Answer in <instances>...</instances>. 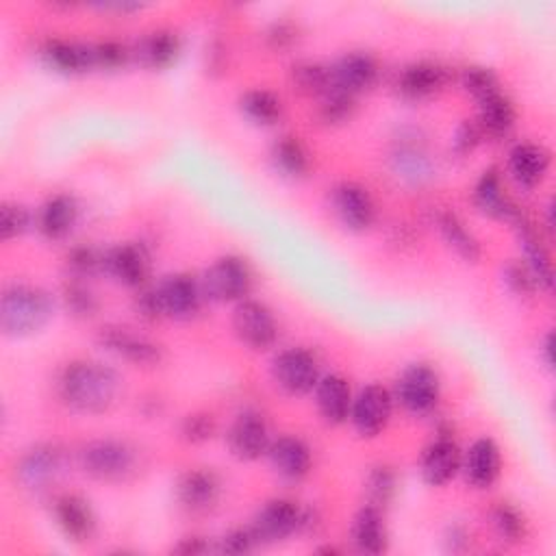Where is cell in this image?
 Segmentation results:
<instances>
[{
	"mask_svg": "<svg viewBox=\"0 0 556 556\" xmlns=\"http://www.w3.org/2000/svg\"><path fill=\"white\" fill-rule=\"evenodd\" d=\"M59 397L65 406L83 415H100L115 406L122 380L117 371L98 361H72L56 380Z\"/></svg>",
	"mask_w": 556,
	"mask_h": 556,
	"instance_id": "6da1fadb",
	"label": "cell"
},
{
	"mask_svg": "<svg viewBox=\"0 0 556 556\" xmlns=\"http://www.w3.org/2000/svg\"><path fill=\"white\" fill-rule=\"evenodd\" d=\"M54 313L50 293L41 287L13 282L0 300V328L7 337L22 339L39 332Z\"/></svg>",
	"mask_w": 556,
	"mask_h": 556,
	"instance_id": "7a4b0ae2",
	"label": "cell"
},
{
	"mask_svg": "<svg viewBox=\"0 0 556 556\" xmlns=\"http://www.w3.org/2000/svg\"><path fill=\"white\" fill-rule=\"evenodd\" d=\"M139 465L137 450L115 437H104L89 441L80 450V467L87 476L100 482H126L135 476Z\"/></svg>",
	"mask_w": 556,
	"mask_h": 556,
	"instance_id": "3957f363",
	"label": "cell"
},
{
	"mask_svg": "<svg viewBox=\"0 0 556 556\" xmlns=\"http://www.w3.org/2000/svg\"><path fill=\"white\" fill-rule=\"evenodd\" d=\"M200 285L213 302H241L252 287V271L241 256L226 254L206 267Z\"/></svg>",
	"mask_w": 556,
	"mask_h": 556,
	"instance_id": "277c9868",
	"label": "cell"
},
{
	"mask_svg": "<svg viewBox=\"0 0 556 556\" xmlns=\"http://www.w3.org/2000/svg\"><path fill=\"white\" fill-rule=\"evenodd\" d=\"M98 343L106 352L132 363L135 367H156L165 356L163 348L156 341H152L143 332H139L130 326H122V324L102 326L98 330Z\"/></svg>",
	"mask_w": 556,
	"mask_h": 556,
	"instance_id": "5b68a950",
	"label": "cell"
},
{
	"mask_svg": "<svg viewBox=\"0 0 556 556\" xmlns=\"http://www.w3.org/2000/svg\"><path fill=\"white\" fill-rule=\"evenodd\" d=\"M441 395V380L439 374L426 363L408 365L397 382H395V397L402 408L410 415H428L434 410Z\"/></svg>",
	"mask_w": 556,
	"mask_h": 556,
	"instance_id": "8992f818",
	"label": "cell"
},
{
	"mask_svg": "<svg viewBox=\"0 0 556 556\" xmlns=\"http://www.w3.org/2000/svg\"><path fill=\"white\" fill-rule=\"evenodd\" d=\"M271 378L289 395H306L319 382V363L304 348H287L271 361Z\"/></svg>",
	"mask_w": 556,
	"mask_h": 556,
	"instance_id": "52a82bcc",
	"label": "cell"
},
{
	"mask_svg": "<svg viewBox=\"0 0 556 556\" xmlns=\"http://www.w3.org/2000/svg\"><path fill=\"white\" fill-rule=\"evenodd\" d=\"M304 519L306 510H302L295 502L291 500H269L265 502L258 513L254 515V521L250 530L254 532L256 543H280L289 539L291 534L304 530Z\"/></svg>",
	"mask_w": 556,
	"mask_h": 556,
	"instance_id": "ba28073f",
	"label": "cell"
},
{
	"mask_svg": "<svg viewBox=\"0 0 556 556\" xmlns=\"http://www.w3.org/2000/svg\"><path fill=\"white\" fill-rule=\"evenodd\" d=\"M232 332L250 350H269L278 337L271 311L258 300H241L232 311Z\"/></svg>",
	"mask_w": 556,
	"mask_h": 556,
	"instance_id": "9c48e42d",
	"label": "cell"
},
{
	"mask_svg": "<svg viewBox=\"0 0 556 556\" xmlns=\"http://www.w3.org/2000/svg\"><path fill=\"white\" fill-rule=\"evenodd\" d=\"M159 306L163 317L172 319H191L200 313L204 291L200 280H195L189 274H172L165 276L156 287H154Z\"/></svg>",
	"mask_w": 556,
	"mask_h": 556,
	"instance_id": "30bf717a",
	"label": "cell"
},
{
	"mask_svg": "<svg viewBox=\"0 0 556 556\" xmlns=\"http://www.w3.org/2000/svg\"><path fill=\"white\" fill-rule=\"evenodd\" d=\"M391 410H393V397L389 393V389H384L382 384H367L363 387L356 397H352V408H350V421L354 426V430L365 437H378L389 419H391Z\"/></svg>",
	"mask_w": 556,
	"mask_h": 556,
	"instance_id": "8fae6325",
	"label": "cell"
},
{
	"mask_svg": "<svg viewBox=\"0 0 556 556\" xmlns=\"http://www.w3.org/2000/svg\"><path fill=\"white\" fill-rule=\"evenodd\" d=\"M330 204L337 219L354 232L367 230L376 219V204L371 193L352 180L339 182L330 193Z\"/></svg>",
	"mask_w": 556,
	"mask_h": 556,
	"instance_id": "7c38bea8",
	"label": "cell"
},
{
	"mask_svg": "<svg viewBox=\"0 0 556 556\" xmlns=\"http://www.w3.org/2000/svg\"><path fill=\"white\" fill-rule=\"evenodd\" d=\"M228 450L239 460H256L269 450V428L261 413L241 410L226 432Z\"/></svg>",
	"mask_w": 556,
	"mask_h": 556,
	"instance_id": "4fadbf2b",
	"label": "cell"
},
{
	"mask_svg": "<svg viewBox=\"0 0 556 556\" xmlns=\"http://www.w3.org/2000/svg\"><path fill=\"white\" fill-rule=\"evenodd\" d=\"M52 517L63 536L72 543H87L96 534V513L78 493H63L52 504Z\"/></svg>",
	"mask_w": 556,
	"mask_h": 556,
	"instance_id": "5bb4252c",
	"label": "cell"
},
{
	"mask_svg": "<svg viewBox=\"0 0 556 556\" xmlns=\"http://www.w3.org/2000/svg\"><path fill=\"white\" fill-rule=\"evenodd\" d=\"M63 467V452L56 445L41 443L24 452L15 465V476L20 484L28 491H46L50 482L56 480Z\"/></svg>",
	"mask_w": 556,
	"mask_h": 556,
	"instance_id": "9a60e30c",
	"label": "cell"
},
{
	"mask_svg": "<svg viewBox=\"0 0 556 556\" xmlns=\"http://www.w3.org/2000/svg\"><path fill=\"white\" fill-rule=\"evenodd\" d=\"M460 460L463 456L456 441L447 432H441L421 454L419 471L424 482L430 486H445L460 471Z\"/></svg>",
	"mask_w": 556,
	"mask_h": 556,
	"instance_id": "2e32d148",
	"label": "cell"
},
{
	"mask_svg": "<svg viewBox=\"0 0 556 556\" xmlns=\"http://www.w3.org/2000/svg\"><path fill=\"white\" fill-rule=\"evenodd\" d=\"M222 493V482L215 471L206 467H195L185 471L176 482V497L180 506L189 513L211 510Z\"/></svg>",
	"mask_w": 556,
	"mask_h": 556,
	"instance_id": "e0dca14e",
	"label": "cell"
},
{
	"mask_svg": "<svg viewBox=\"0 0 556 556\" xmlns=\"http://www.w3.org/2000/svg\"><path fill=\"white\" fill-rule=\"evenodd\" d=\"M378 78V63L367 52H348L330 67V87L358 96L367 91Z\"/></svg>",
	"mask_w": 556,
	"mask_h": 556,
	"instance_id": "ac0fdd59",
	"label": "cell"
},
{
	"mask_svg": "<svg viewBox=\"0 0 556 556\" xmlns=\"http://www.w3.org/2000/svg\"><path fill=\"white\" fill-rule=\"evenodd\" d=\"M104 271L126 287H141L150 274V254L141 243H122L104 252Z\"/></svg>",
	"mask_w": 556,
	"mask_h": 556,
	"instance_id": "d6986e66",
	"label": "cell"
},
{
	"mask_svg": "<svg viewBox=\"0 0 556 556\" xmlns=\"http://www.w3.org/2000/svg\"><path fill=\"white\" fill-rule=\"evenodd\" d=\"M460 469L471 486L476 489L493 486V482L500 478V471H502V456H500L497 443L489 437L476 439L465 452V458L460 460Z\"/></svg>",
	"mask_w": 556,
	"mask_h": 556,
	"instance_id": "ffe728a7",
	"label": "cell"
},
{
	"mask_svg": "<svg viewBox=\"0 0 556 556\" xmlns=\"http://www.w3.org/2000/svg\"><path fill=\"white\" fill-rule=\"evenodd\" d=\"M267 456L274 471L285 480L295 482L311 471V450L300 437H293V434L278 437L276 441L269 443Z\"/></svg>",
	"mask_w": 556,
	"mask_h": 556,
	"instance_id": "44dd1931",
	"label": "cell"
},
{
	"mask_svg": "<svg viewBox=\"0 0 556 556\" xmlns=\"http://www.w3.org/2000/svg\"><path fill=\"white\" fill-rule=\"evenodd\" d=\"M350 539L361 554H382L389 547V532L384 513L378 506L363 504L352 519Z\"/></svg>",
	"mask_w": 556,
	"mask_h": 556,
	"instance_id": "7402d4cb",
	"label": "cell"
},
{
	"mask_svg": "<svg viewBox=\"0 0 556 556\" xmlns=\"http://www.w3.org/2000/svg\"><path fill=\"white\" fill-rule=\"evenodd\" d=\"M43 63L61 74H83L96 67L93 43H78L67 39H48L41 48Z\"/></svg>",
	"mask_w": 556,
	"mask_h": 556,
	"instance_id": "603a6c76",
	"label": "cell"
},
{
	"mask_svg": "<svg viewBox=\"0 0 556 556\" xmlns=\"http://www.w3.org/2000/svg\"><path fill=\"white\" fill-rule=\"evenodd\" d=\"M549 161V152L541 143L523 141L508 152V174L519 187L532 189L545 178Z\"/></svg>",
	"mask_w": 556,
	"mask_h": 556,
	"instance_id": "cb8c5ba5",
	"label": "cell"
},
{
	"mask_svg": "<svg viewBox=\"0 0 556 556\" xmlns=\"http://www.w3.org/2000/svg\"><path fill=\"white\" fill-rule=\"evenodd\" d=\"M313 391H315L317 410L326 424L339 426L350 417L352 391L343 376H339V374L321 376Z\"/></svg>",
	"mask_w": 556,
	"mask_h": 556,
	"instance_id": "d4e9b609",
	"label": "cell"
},
{
	"mask_svg": "<svg viewBox=\"0 0 556 556\" xmlns=\"http://www.w3.org/2000/svg\"><path fill=\"white\" fill-rule=\"evenodd\" d=\"M445 70L432 61H417L406 65L397 76V93L406 100H426L445 85Z\"/></svg>",
	"mask_w": 556,
	"mask_h": 556,
	"instance_id": "484cf974",
	"label": "cell"
},
{
	"mask_svg": "<svg viewBox=\"0 0 556 556\" xmlns=\"http://www.w3.org/2000/svg\"><path fill=\"white\" fill-rule=\"evenodd\" d=\"M517 230V239H519V248L523 252V263L530 267V271L534 274L539 287L543 289H552V261H549V252L545 248V243L541 241L536 228L523 217V213H519L513 222H510Z\"/></svg>",
	"mask_w": 556,
	"mask_h": 556,
	"instance_id": "4316f807",
	"label": "cell"
},
{
	"mask_svg": "<svg viewBox=\"0 0 556 556\" xmlns=\"http://www.w3.org/2000/svg\"><path fill=\"white\" fill-rule=\"evenodd\" d=\"M78 217V204L70 193H54L50 195L37 211V228L39 232L50 239L59 241L70 235Z\"/></svg>",
	"mask_w": 556,
	"mask_h": 556,
	"instance_id": "83f0119b",
	"label": "cell"
},
{
	"mask_svg": "<svg viewBox=\"0 0 556 556\" xmlns=\"http://www.w3.org/2000/svg\"><path fill=\"white\" fill-rule=\"evenodd\" d=\"M130 52L139 61V65L148 70H165L180 54V37L167 28L152 30L141 37Z\"/></svg>",
	"mask_w": 556,
	"mask_h": 556,
	"instance_id": "f1b7e54d",
	"label": "cell"
},
{
	"mask_svg": "<svg viewBox=\"0 0 556 556\" xmlns=\"http://www.w3.org/2000/svg\"><path fill=\"white\" fill-rule=\"evenodd\" d=\"M473 202L476 206L484 213L491 215L495 219H506L513 222L521 211L510 202V198L504 193L502 189V178L497 169H486L482 172V176L478 178L476 187H473Z\"/></svg>",
	"mask_w": 556,
	"mask_h": 556,
	"instance_id": "f546056e",
	"label": "cell"
},
{
	"mask_svg": "<svg viewBox=\"0 0 556 556\" xmlns=\"http://www.w3.org/2000/svg\"><path fill=\"white\" fill-rule=\"evenodd\" d=\"M515 106L502 91L478 102V126L491 137L508 135L515 126Z\"/></svg>",
	"mask_w": 556,
	"mask_h": 556,
	"instance_id": "4dcf8cb0",
	"label": "cell"
},
{
	"mask_svg": "<svg viewBox=\"0 0 556 556\" xmlns=\"http://www.w3.org/2000/svg\"><path fill=\"white\" fill-rule=\"evenodd\" d=\"M437 224H439V230H441V237L443 241L467 263H476L482 254L480 250V241L473 237L471 230H467L465 222L452 213V211H443L439 217H437Z\"/></svg>",
	"mask_w": 556,
	"mask_h": 556,
	"instance_id": "1f68e13d",
	"label": "cell"
},
{
	"mask_svg": "<svg viewBox=\"0 0 556 556\" xmlns=\"http://www.w3.org/2000/svg\"><path fill=\"white\" fill-rule=\"evenodd\" d=\"M239 111L256 126H274L282 115V100L269 89H250L239 98Z\"/></svg>",
	"mask_w": 556,
	"mask_h": 556,
	"instance_id": "d6a6232c",
	"label": "cell"
},
{
	"mask_svg": "<svg viewBox=\"0 0 556 556\" xmlns=\"http://www.w3.org/2000/svg\"><path fill=\"white\" fill-rule=\"evenodd\" d=\"M271 163L282 176L302 178L311 167V156L298 137L285 135L271 146Z\"/></svg>",
	"mask_w": 556,
	"mask_h": 556,
	"instance_id": "836d02e7",
	"label": "cell"
},
{
	"mask_svg": "<svg viewBox=\"0 0 556 556\" xmlns=\"http://www.w3.org/2000/svg\"><path fill=\"white\" fill-rule=\"evenodd\" d=\"M291 83L306 96H324L330 89V67L313 61L295 63L291 67Z\"/></svg>",
	"mask_w": 556,
	"mask_h": 556,
	"instance_id": "e575fe53",
	"label": "cell"
},
{
	"mask_svg": "<svg viewBox=\"0 0 556 556\" xmlns=\"http://www.w3.org/2000/svg\"><path fill=\"white\" fill-rule=\"evenodd\" d=\"M491 526H493L495 534L502 541H508V543H519L526 536V519H523V515L515 506H510L506 502H500L497 506H493V510H491Z\"/></svg>",
	"mask_w": 556,
	"mask_h": 556,
	"instance_id": "d590c367",
	"label": "cell"
},
{
	"mask_svg": "<svg viewBox=\"0 0 556 556\" xmlns=\"http://www.w3.org/2000/svg\"><path fill=\"white\" fill-rule=\"evenodd\" d=\"M393 493H395V473L384 465L374 467L365 480L367 504L384 510V506L393 500Z\"/></svg>",
	"mask_w": 556,
	"mask_h": 556,
	"instance_id": "8d00e7d4",
	"label": "cell"
},
{
	"mask_svg": "<svg viewBox=\"0 0 556 556\" xmlns=\"http://www.w3.org/2000/svg\"><path fill=\"white\" fill-rule=\"evenodd\" d=\"M460 83H463L465 91L476 98V102H480V100L500 91V80H497L495 72L489 70V67H482V65L465 67L463 76H460Z\"/></svg>",
	"mask_w": 556,
	"mask_h": 556,
	"instance_id": "74e56055",
	"label": "cell"
},
{
	"mask_svg": "<svg viewBox=\"0 0 556 556\" xmlns=\"http://www.w3.org/2000/svg\"><path fill=\"white\" fill-rule=\"evenodd\" d=\"M63 298H65L70 313L76 317L85 319V317L96 315V311H98V298L87 287V282L80 278H70V282L63 289Z\"/></svg>",
	"mask_w": 556,
	"mask_h": 556,
	"instance_id": "f35d334b",
	"label": "cell"
},
{
	"mask_svg": "<svg viewBox=\"0 0 556 556\" xmlns=\"http://www.w3.org/2000/svg\"><path fill=\"white\" fill-rule=\"evenodd\" d=\"M67 267L72 271V278L87 280L98 271H104V252H98L89 245H78L67 254Z\"/></svg>",
	"mask_w": 556,
	"mask_h": 556,
	"instance_id": "ab89813d",
	"label": "cell"
},
{
	"mask_svg": "<svg viewBox=\"0 0 556 556\" xmlns=\"http://www.w3.org/2000/svg\"><path fill=\"white\" fill-rule=\"evenodd\" d=\"M354 96L339 91L334 87H330L324 96H321V106H319V115L326 124H341L345 119H350L352 111H354Z\"/></svg>",
	"mask_w": 556,
	"mask_h": 556,
	"instance_id": "60d3db41",
	"label": "cell"
},
{
	"mask_svg": "<svg viewBox=\"0 0 556 556\" xmlns=\"http://www.w3.org/2000/svg\"><path fill=\"white\" fill-rule=\"evenodd\" d=\"M28 224H30V215L26 206L17 202H4L0 206V237L4 241H11L24 235L28 230Z\"/></svg>",
	"mask_w": 556,
	"mask_h": 556,
	"instance_id": "b9f144b4",
	"label": "cell"
},
{
	"mask_svg": "<svg viewBox=\"0 0 556 556\" xmlns=\"http://www.w3.org/2000/svg\"><path fill=\"white\" fill-rule=\"evenodd\" d=\"M502 278L515 295H532L534 289L539 287L534 274L530 271V267L521 258L519 261H508L502 269Z\"/></svg>",
	"mask_w": 556,
	"mask_h": 556,
	"instance_id": "7bdbcfd3",
	"label": "cell"
},
{
	"mask_svg": "<svg viewBox=\"0 0 556 556\" xmlns=\"http://www.w3.org/2000/svg\"><path fill=\"white\" fill-rule=\"evenodd\" d=\"M395 161H397V172L408 178V180H421L428 176V169H430V163L426 159V154L419 150V148H402L397 154H395Z\"/></svg>",
	"mask_w": 556,
	"mask_h": 556,
	"instance_id": "ee69618b",
	"label": "cell"
},
{
	"mask_svg": "<svg viewBox=\"0 0 556 556\" xmlns=\"http://www.w3.org/2000/svg\"><path fill=\"white\" fill-rule=\"evenodd\" d=\"M130 56H132V52L119 41H98V43H93L96 67H100V70H117Z\"/></svg>",
	"mask_w": 556,
	"mask_h": 556,
	"instance_id": "f6af8a7d",
	"label": "cell"
},
{
	"mask_svg": "<svg viewBox=\"0 0 556 556\" xmlns=\"http://www.w3.org/2000/svg\"><path fill=\"white\" fill-rule=\"evenodd\" d=\"M213 432H215V421L206 413L187 415L180 424V434L189 443H204L213 437Z\"/></svg>",
	"mask_w": 556,
	"mask_h": 556,
	"instance_id": "bcb514c9",
	"label": "cell"
},
{
	"mask_svg": "<svg viewBox=\"0 0 556 556\" xmlns=\"http://www.w3.org/2000/svg\"><path fill=\"white\" fill-rule=\"evenodd\" d=\"M480 137H482V130L478 126V122H469V119H463L456 130H454V137H452V148L458 156H465L469 152H473V148L480 143Z\"/></svg>",
	"mask_w": 556,
	"mask_h": 556,
	"instance_id": "7dc6e473",
	"label": "cell"
},
{
	"mask_svg": "<svg viewBox=\"0 0 556 556\" xmlns=\"http://www.w3.org/2000/svg\"><path fill=\"white\" fill-rule=\"evenodd\" d=\"M254 545H256V539L250 528H235L226 532L219 541V549L226 554H243L254 549Z\"/></svg>",
	"mask_w": 556,
	"mask_h": 556,
	"instance_id": "c3c4849f",
	"label": "cell"
},
{
	"mask_svg": "<svg viewBox=\"0 0 556 556\" xmlns=\"http://www.w3.org/2000/svg\"><path fill=\"white\" fill-rule=\"evenodd\" d=\"M267 43L271 50H287L298 39V28L291 22H274L267 30Z\"/></svg>",
	"mask_w": 556,
	"mask_h": 556,
	"instance_id": "681fc988",
	"label": "cell"
},
{
	"mask_svg": "<svg viewBox=\"0 0 556 556\" xmlns=\"http://www.w3.org/2000/svg\"><path fill=\"white\" fill-rule=\"evenodd\" d=\"M206 549H208V545H206V541H204L202 536H185V539H180L178 545L172 547V552L185 554V556H189V554H202V552H206Z\"/></svg>",
	"mask_w": 556,
	"mask_h": 556,
	"instance_id": "f907efd6",
	"label": "cell"
},
{
	"mask_svg": "<svg viewBox=\"0 0 556 556\" xmlns=\"http://www.w3.org/2000/svg\"><path fill=\"white\" fill-rule=\"evenodd\" d=\"M552 332H547L545 334V339H543V343H541V352H543V361H545V365L547 367H552V363H554V358H552Z\"/></svg>",
	"mask_w": 556,
	"mask_h": 556,
	"instance_id": "816d5d0a",
	"label": "cell"
}]
</instances>
